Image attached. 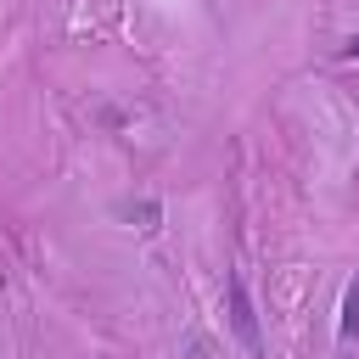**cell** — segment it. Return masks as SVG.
Here are the masks:
<instances>
[{
	"label": "cell",
	"instance_id": "obj_1",
	"mask_svg": "<svg viewBox=\"0 0 359 359\" xmlns=\"http://www.w3.org/2000/svg\"><path fill=\"white\" fill-rule=\"evenodd\" d=\"M224 314H230V331H236V342L247 348V359H258V353H264V331H258V309H252V292H247L241 275L224 280Z\"/></svg>",
	"mask_w": 359,
	"mask_h": 359
},
{
	"label": "cell",
	"instance_id": "obj_2",
	"mask_svg": "<svg viewBox=\"0 0 359 359\" xmlns=\"http://www.w3.org/2000/svg\"><path fill=\"white\" fill-rule=\"evenodd\" d=\"M337 337H359V275L348 280L342 292V309H337Z\"/></svg>",
	"mask_w": 359,
	"mask_h": 359
},
{
	"label": "cell",
	"instance_id": "obj_3",
	"mask_svg": "<svg viewBox=\"0 0 359 359\" xmlns=\"http://www.w3.org/2000/svg\"><path fill=\"white\" fill-rule=\"evenodd\" d=\"M129 219H140V230H157V202H140V208H129Z\"/></svg>",
	"mask_w": 359,
	"mask_h": 359
},
{
	"label": "cell",
	"instance_id": "obj_4",
	"mask_svg": "<svg viewBox=\"0 0 359 359\" xmlns=\"http://www.w3.org/2000/svg\"><path fill=\"white\" fill-rule=\"evenodd\" d=\"M342 56H359V39H348V50H342Z\"/></svg>",
	"mask_w": 359,
	"mask_h": 359
}]
</instances>
